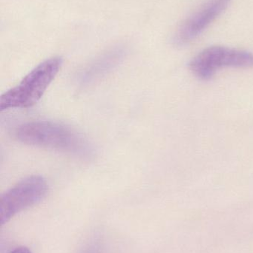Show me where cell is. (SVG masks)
Wrapping results in <instances>:
<instances>
[{"instance_id": "cell-1", "label": "cell", "mask_w": 253, "mask_h": 253, "mask_svg": "<svg viewBox=\"0 0 253 253\" xmlns=\"http://www.w3.org/2000/svg\"><path fill=\"white\" fill-rule=\"evenodd\" d=\"M15 137L28 145L89 158L93 150L87 140L69 126L51 121L25 123L16 128Z\"/></svg>"}, {"instance_id": "cell-2", "label": "cell", "mask_w": 253, "mask_h": 253, "mask_svg": "<svg viewBox=\"0 0 253 253\" xmlns=\"http://www.w3.org/2000/svg\"><path fill=\"white\" fill-rule=\"evenodd\" d=\"M62 64V58L56 56L37 65L19 84L1 95L0 111L35 105L57 75Z\"/></svg>"}, {"instance_id": "cell-3", "label": "cell", "mask_w": 253, "mask_h": 253, "mask_svg": "<svg viewBox=\"0 0 253 253\" xmlns=\"http://www.w3.org/2000/svg\"><path fill=\"white\" fill-rule=\"evenodd\" d=\"M253 67V53L224 46H212L195 56L190 68L195 76L209 80L224 68H246Z\"/></svg>"}, {"instance_id": "cell-4", "label": "cell", "mask_w": 253, "mask_h": 253, "mask_svg": "<svg viewBox=\"0 0 253 253\" xmlns=\"http://www.w3.org/2000/svg\"><path fill=\"white\" fill-rule=\"evenodd\" d=\"M47 181L40 175L22 180L1 195L0 199V224L7 223L16 213L44 199L47 194Z\"/></svg>"}, {"instance_id": "cell-5", "label": "cell", "mask_w": 253, "mask_h": 253, "mask_svg": "<svg viewBox=\"0 0 253 253\" xmlns=\"http://www.w3.org/2000/svg\"><path fill=\"white\" fill-rule=\"evenodd\" d=\"M230 2V0H208L197 11L183 22L174 37L175 44L184 45L197 38L224 13Z\"/></svg>"}, {"instance_id": "cell-6", "label": "cell", "mask_w": 253, "mask_h": 253, "mask_svg": "<svg viewBox=\"0 0 253 253\" xmlns=\"http://www.w3.org/2000/svg\"><path fill=\"white\" fill-rule=\"evenodd\" d=\"M125 55L126 50L123 47H115L97 58L79 75L80 85H88L102 78L120 65L124 59Z\"/></svg>"}, {"instance_id": "cell-7", "label": "cell", "mask_w": 253, "mask_h": 253, "mask_svg": "<svg viewBox=\"0 0 253 253\" xmlns=\"http://www.w3.org/2000/svg\"><path fill=\"white\" fill-rule=\"evenodd\" d=\"M11 253H31V252L28 248L21 247V248H16L14 251H12Z\"/></svg>"}]
</instances>
